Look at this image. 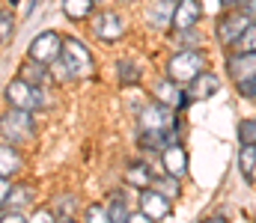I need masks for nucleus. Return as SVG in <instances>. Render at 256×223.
I'll use <instances>...</instances> for the list:
<instances>
[{
    "label": "nucleus",
    "instance_id": "nucleus-1",
    "mask_svg": "<svg viewBox=\"0 0 256 223\" xmlns=\"http://www.w3.org/2000/svg\"><path fill=\"white\" fill-rule=\"evenodd\" d=\"M0 134H3L6 143H12V146H21V143L33 140V134H36L33 113H30V110H21V107H12L9 113L0 116Z\"/></svg>",
    "mask_w": 256,
    "mask_h": 223
},
{
    "label": "nucleus",
    "instance_id": "nucleus-2",
    "mask_svg": "<svg viewBox=\"0 0 256 223\" xmlns=\"http://www.w3.org/2000/svg\"><path fill=\"white\" fill-rule=\"evenodd\" d=\"M6 101L12 104V107H21V110H42V107H48V95L42 92V86H36V83H27L24 77H18V80H12L9 86H6Z\"/></svg>",
    "mask_w": 256,
    "mask_h": 223
},
{
    "label": "nucleus",
    "instance_id": "nucleus-3",
    "mask_svg": "<svg viewBox=\"0 0 256 223\" xmlns=\"http://www.w3.org/2000/svg\"><path fill=\"white\" fill-rule=\"evenodd\" d=\"M60 60L66 63V69L72 77H90L92 74V54L84 42L78 39H63V51H60Z\"/></svg>",
    "mask_w": 256,
    "mask_h": 223
},
{
    "label": "nucleus",
    "instance_id": "nucleus-4",
    "mask_svg": "<svg viewBox=\"0 0 256 223\" xmlns=\"http://www.w3.org/2000/svg\"><path fill=\"white\" fill-rule=\"evenodd\" d=\"M202 66H206V60H202L200 51H179V54L170 57L167 77H173L176 83H188V80H194L196 74L202 72Z\"/></svg>",
    "mask_w": 256,
    "mask_h": 223
},
{
    "label": "nucleus",
    "instance_id": "nucleus-5",
    "mask_svg": "<svg viewBox=\"0 0 256 223\" xmlns=\"http://www.w3.org/2000/svg\"><path fill=\"white\" fill-rule=\"evenodd\" d=\"M140 125H143V131H176L179 122H176L173 107H167L161 101H152L140 110Z\"/></svg>",
    "mask_w": 256,
    "mask_h": 223
},
{
    "label": "nucleus",
    "instance_id": "nucleus-6",
    "mask_svg": "<svg viewBox=\"0 0 256 223\" xmlns=\"http://www.w3.org/2000/svg\"><path fill=\"white\" fill-rule=\"evenodd\" d=\"M60 51H63V39L54 33V30H45V33H39L33 42H30V48H27V57L30 60H36V63H54V60H60Z\"/></svg>",
    "mask_w": 256,
    "mask_h": 223
},
{
    "label": "nucleus",
    "instance_id": "nucleus-7",
    "mask_svg": "<svg viewBox=\"0 0 256 223\" xmlns=\"http://www.w3.org/2000/svg\"><path fill=\"white\" fill-rule=\"evenodd\" d=\"M152 95H155V101H161V104H167L173 110H182L188 104V92H182V83H176L173 77L155 80L152 83Z\"/></svg>",
    "mask_w": 256,
    "mask_h": 223
},
{
    "label": "nucleus",
    "instance_id": "nucleus-8",
    "mask_svg": "<svg viewBox=\"0 0 256 223\" xmlns=\"http://www.w3.org/2000/svg\"><path fill=\"white\" fill-rule=\"evenodd\" d=\"M248 24H250L248 12H230V15H224L218 21V39H220V45H236L238 36L248 30Z\"/></svg>",
    "mask_w": 256,
    "mask_h": 223
},
{
    "label": "nucleus",
    "instance_id": "nucleus-9",
    "mask_svg": "<svg viewBox=\"0 0 256 223\" xmlns=\"http://www.w3.org/2000/svg\"><path fill=\"white\" fill-rule=\"evenodd\" d=\"M92 33H96L102 42H116V39H122L126 24H122V18H120L116 12H98V15L92 18Z\"/></svg>",
    "mask_w": 256,
    "mask_h": 223
},
{
    "label": "nucleus",
    "instance_id": "nucleus-10",
    "mask_svg": "<svg viewBox=\"0 0 256 223\" xmlns=\"http://www.w3.org/2000/svg\"><path fill=\"white\" fill-rule=\"evenodd\" d=\"M140 212H143L149 221H164V218L170 215V200H167L161 191H155V188L149 185V188H143V194H140Z\"/></svg>",
    "mask_w": 256,
    "mask_h": 223
},
{
    "label": "nucleus",
    "instance_id": "nucleus-11",
    "mask_svg": "<svg viewBox=\"0 0 256 223\" xmlns=\"http://www.w3.org/2000/svg\"><path fill=\"white\" fill-rule=\"evenodd\" d=\"M200 3L196 0H176V12H173V27H176V33H182V30H194L196 24H200Z\"/></svg>",
    "mask_w": 256,
    "mask_h": 223
},
{
    "label": "nucleus",
    "instance_id": "nucleus-12",
    "mask_svg": "<svg viewBox=\"0 0 256 223\" xmlns=\"http://www.w3.org/2000/svg\"><path fill=\"white\" fill-rule=\"evenodd\" d=\"M161 164H164V173L182 179L188 173V152L179 146V143H170V146L161 152Z\"/></svg>",
    "mask_w": 256,
    "mask_h": 223
},
{
    "label": "nucleus",
    "instance_id": "nucleus-13",
    "mask_svg": "<svg viewBox=\"0 0 256 223\" xmlns=\"http://www.w3.org/2000/svg\"><path fill=\"white\" fill-rule=\"evenodd\" d=\"M230 74L236 80L242 77H256V51H242V54H232L230 63H226Z\"/></svg>",
    "mask_w": 256,
    "mask_h": 223
},
{
    "label": "nucleus",
    "instance_id": "nucleus-14",
    "mask_svg": "<svg viewBox=\"0 0 256 223\" xmlns=\"http://www.w3.org/2000/svg\"><path fill=\"white\" fill-rule=\"evenodd\" d=\"M220 89V80L214 77L212 72H202V74H196L194 80H188V98H208V95H214Z\"/></svg>",
    "mask_w": 256,
    "mask_h": 223
},
{
    "label": "nucleus",
    "instance_id": "nucleus-15",
    "mask_svg": "<svg viewBox=\"0 0 256 223\" xmlns=\"http://www.w3.org/2000/svg\"><path fill=\"white\" fill-rule=\"evenodd\" d=\"M173 12H176V0H152L149 6V21L158 30H167L173 24Z\"/></svg>",
    "mask_w": 256,
    "mask_h": 223
},
{
    "label": "nucleus",
    "instance_id": "nucleus-16",
    "mask_svg": "<svg viewBox=\"0 0 256 223\" xmlns=\"http://www.w3.org/2000/svg\"><path fill=\"white\" fill-rule=\"evenodd\" d=\"M170 143H176V131H140L143 152H164Z\"/></svg>",
    "mask_w": 256,
    "mask_h": 223
},
{
    "label": "nucleus",
    "instance_id": "nucleus-17",
    "mask_svg": "<svg viewBox=\"0 0 256 223\" xmlns=\"http://www.w3.org/2000/svg\"><path fill=\"white\" fill-rule=\"evenodd\" d=\"M33 197H36V188L33 185H12L9 188V197H6V206H9V212H21V209H27L30 203H33Z\"/></svg>",
    "mask_w": 256,
    "mask_h": 223
},
{
    "label": "nucleus",
    "instance_id": "nucleus-18",
    "mask_svg": "<svg viewBox=\"0 0 256 223\" xmlns=\"http://www.w3.org/2000/svg\"><path fill=\"white\" fill-rule=\"evenodd\" d=\"M18 77H24L27 83H36V86H45L48 83V66L45 63H36V60H27L24 66H21V72H18Z\"/></svg>",
    "mask_w": 256,
    "mask_h": 223
},
{
    "label": "nucleus",
    "instance_id": "nucleus-19",
    "mask_svg": "<svg viewBox=\"0 0 256 223\" xmlns=\"http://www.w3.org/2000/svg\"><path fill=\"white\" fill-rule=\"evenodd\" d=\"M21 170V155L12 143H3L0 146V176H12Z\"/></svg>",
    "mask_w": 256,
    "mask_h": 223
},
{
    "label": "nucleus",
    "instance_id": "nucleus-20",
    "mask_svg": "<svg viewBox=\"0 0 256 223\" xmlns=\"http://www.w3.org/2000/svg\"><path fill=\"white\" fill-rule=\"evenodd\" d=\"M126 182L131 185V188H140V191H143V188H149V185H152V173H149V167H146V164H140V161H137V164H128Z\"/></svg>",
    "mask_w": 256,
    "mask_h": 223
},
{
    "label": "nucleus",
    "instance_id": "nucleus-21",
    "mask_svg": "<svg viewBox=\"0 0 256 223\" xmlns=\"http://www.w3.org/2000/svg\"><path fill=\"white\" fill-rule=\"evenodd\" d=\"M92 3L96 0H63V12L72 21H84L92 15Z\"/></svg>",
    "mask_w": 256,
    "mask_h": 223
},
{
    "label": "nucleus",
    "instance_id": "nucleus-22",
    "mask_svg": "<svg viewBox=\"0 0 256 223\" xmlns=\"http://www.w3.org/2000/svg\"><path fill=\"white\" fill-rule=\"evenodd\" d=\"M108 215H110L114 223L128 221V200L122 197V194H114V197L108 200Z\"/></svg>",
    "mask_w": 256,
    "mask_h": 223
},
{
    "label": "nucleus",
    "instance_id": "nucleus-23",
    "mask_svg": "<svg viewBox=\"0 0 256 223\" xmlns=\"http://www.w3.org/2000/svg\"><path fill=\"white\" fill-rule=\"evenodd\" d=\"M152 188H155V191H161L167 200L179 197V179H176V176H170V173H164V176L152 179Z\"/></svg>",
    "mask_w": 256,
    "mask_h": 223
},
{
    "label": "nucleus",
    "instance_id": "nucleus-24",
    "mask_svg": "<svg viewBox=\"0 0 256 223\" xmlns=\"http://www.w3.org/2000/svg\"><path fill=\"white\" fill-rule=\"evenodd\" d=\"M238 164H242V173L250 179L256 173V143H242V155H238Z\"/></svg>",
    "mask_w": 256,
    "mask_h": 223
},
{
    "label": "nucleus",
    "instance_id": "nucleus-25",
    "mask_svg": "<svg viewBox=\"0 0 256 223\" xmlns=\"http://www.w3.org/2000/svg\"><path fill=\"white\" fill-rule=\"evenodd\" d=\"M116 74H120L122 83H137V80H140V69H137L134 60H120V63H116Z\"/></svg>",
    "mask_w": 256,
    "mask_h": 223
},
{
    "label": "nucleus",
    "instance_id": "nucleus-26",
    "mask_svg": "<svg viewBox=\"0 0 256 223\" xmlns=\"http://www.w3.org/2000/svg\"><path fill=\"white\" fill-rule=\"evenodd\" d=\"M72 212H74V197H72V194H63V197L54 200V215H57L60 221H68Z\"/></svg>",
    "mask_w": 256,
    "mask_h": 223
},
{
    "label": "nucleus",
    "instance_id": "nucleus-27",
    "mask_svg": "<svg viewBox=\"0 0 256 223\" xmlns=\"http://www.w3.org/2000/svg\"><path fill=\"white\" fill-rule=\"evenodd\" d=\"M236 48H238V51H256V21H250V24H248V30L238 36Z\"/></svg>",
    "mask_w": 256,
    "mask_h": 223
},
{
    "label": "nucleus",
    "instance_id": "nucleus-28",
    "mask_svg": "<svg viewBox=\"0 0 256 223\" xmlns=\"http://www.w3.org/2000/svg\"><path fill=\"white\" fill-rule=\"evenodd\" d=\"M90 223H104V221H110V215H108V206L104 203H92L90 209H86V215H84Z\"/></svg>",
    "mask_w": 256,
    "mask_h": 223
},
{
    "label": "nucleus",
    "instance_id": "nucleus-29",
    "mask_svg": "<svg viewBox=\"0 0 256 223\" xmlns=\"http://www.w3.org/2000/svg\"><path fill=\"white\" fill-rule=\"evenodd\" d=\"M238 140L242 143H256V119H244L238 125Z\"/></svg>",
    "mask_w": 256,
    "mask_h": 223
},
{
    "label": "nucleus",
    "instance_id": "nucleus-30",
    "mask_svg": "<svg viewBox=\"0 0 256 223\" xmlns=\"http://www.w3.org/2000/svg\"><path fill=\"white\" fill-rule=\"evenodd\" d=\"M12 27H15V18H12V12L0 9V42H6V39L12 36Z\"/></svg>",
    "mask_w": 256,
    "mask_h": 223
},
{
    "label": "nucleus",
    "instance_id": "nucleus-31",
    "mask_svg": "<svg viewBox=\"0 0 256 223\" xmlns=\"http://www.w3.org/2000/svg\"><path fill=\"white\" fill-rule=\"evenodd\" d=\"M9 176H0V206H6V197H9Z\"/></svg>",
    "mask_w": 256,
    "mask_h": 223
},
{
    "label": "nucleus",
    "instance_id": "nucleus-32",
    "mask_svg": "<svg viewBox=\"0 0 256 223\" xmlns=\"http://www.w3.org/2000/svg\"><path fill=\"white\" fill-rule=\"evenodd\" d=\"M244 12L250 21H256V0H244Z\"/></svg>",
    "mask_w": 256,
    "mask_h": 223
},
{
    "label": "nucleus",
    "instance_id": "nucleus-33",
    "mask_svg": "<svg viewBox=\"0 0 256 223\" xmlns=\"http://www.w3.org/2000/svg\"><path fill=\"white\" fill-rule=\"evenodd\" d=\"M33 221H57V215H51V212H36Z\"/></svg>",
    "mask_w": 256,
    "mask_h": 223
},
{
    "label": "nucleus",
    "instance_id": "nucleus-34",
    "mask_svg": "<svg viewBox=\"0 0 256 223\" xmlns=\"http://www.w3.org/2000/svg\"><path fill=\"white\" fill-rule=\"evenodd\" d=\"M128 221H134V223H146L149 218H146L143 212H137V215H128Z\"/></svg>",
    "mask_w": 256,
    "mask_h": 223
},
{
    "label": "nucleus",
    "instance_id": "nucleus-35",
    "mask_svg": "<svg viewBox=\"0 0 256 223\" xmlns=\"http://www.w3.org/2000/svg\"><path fill=\"white\" fill-rule=\"evenodd\" d=\"M224 3H226V6H232V3H238V0H224Z\"/></svg>",
    "mask_w": 256,
    "mask_h": 223
},
{
    "label": "nucleus",
    "instance_id": "nucleus-36",
    "mask_svg": "<svg viewBox=\"0 0 256 223\" xmlns=\"http://www.w3.org/2000/svg\"><path fill=\"white\" fill-rule=\"evenodd\" d=\"M12 3H18V0H12Z\"/></svg>",
    "mask_w": 256,
    "mask_h": 223
}]
</instances>
